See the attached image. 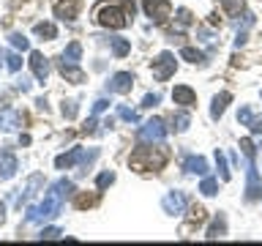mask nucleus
Segmentation results:
<instances>
[{
  "label": "nucleus",
  "mask_w": 262,
  "mask_h": 246,
  "mask_svg": "<svg viewBox=\"0 0 262 246\" xmlns=\"http://www.w3.org/2000/svg\"><path fill=\"white\" fill-rule=\"evenodd\" d=\"M200 192L205 197H213V194H219V180L216 178H205L202 183H200Z\"/></svg>",
  "instance_id": "nucleus-24"
},
{
  "label": "nucleus",
  "mask_w": 262,
  "mask_h": 246,
  "mask_svg": "<svg viewBox=\"0 0 262 246\" xmlns=\"http://www.w3.org/2000/svg\"><path fill=\"white\" fill-rule=\"evenodd\" d=\"M164 137H167V126H164L161 118L145 120L142 129H139V139H145V142H161Z\"/></svg>",
  "instance_id": "nucleus-5"
},
{
  "label": "nucleus",
  "mask_w": 262,
  "mask_h": 246,
  "mask_svg": "<svg viewBox=\"0 0 262 246\" xmlns=\"http://www.w3.org/2000/svg\"><path fill=\"white\" fill-rule=\"evenodd\" d=\"M79 57H82V44H79V41H71V44L63 49L60 63H66V66H79Z\"/></svg>",
  "instance_id": "nucleus-18"
},
{
  "label": "nucleus",
  "mask_w": 262,
  "mask_h": 246,
  "mask_svg": "<svg viewBox=\"0 0 262 246\" xmlns=\"http://www.w3.org/2000/svg\"><path fill=\"white\" fill-rule=\"evenodd\" d=\"M8 41H11L14 49H22V52H25V49H30V41L25 38L22 33H11V36H8Z\"/></svg>",
  "instance_id": "nucleus-28"
},
{
  "label": "nucleus",
  "mask_w": 262,
  "mask_h": 246,
  "mask_svg": "<svg viewBox=\"0 0 262 246\" xmlns=\"http://www.w3.org/2000/svg\"><path fill=\"white\" fill-rule=\"evenodd\" d=\"M33 33H36V36H41V38H47V41L57 38V28H55L52 22H38L36 28H33Z\"/></svg>",
  "instance_id": "nucleus-21"
},
{
  "label": "nucleus",
  "mask_w": 262,
  "mask_h": 246,
  "mask_svg": "<svg viewBox=\"0 0 262 246\" xmlns=\"http://www.w3.org/2000/svg\"><path fill=\"white\" fill-rule=\"evenodd\" d=\"M134 14V3L126 6H98L96 8V22L112 30H123L128 25V16Z\"/></svg>",
  "instance_id": "nucleus-3"
},
{
  "label": "nucleus",
  "mask_w": 262,
  "mask_h": 246,
  "mask_svg": "<svg viewBox=\"0 0 262 246\" xmlns=\"http://www.w3.org/2000/svg\"><path fill=\"white\" fill-rule=\"evenodd\" d=\"M128 49H131V44H128L126 38H112V52L118 55V57H126Z\"/></svg>",
  "instance_id": "nucleus-25"
},
{
  "label": "nucleus",
  "mask_w": 262,
  "mask_h": 246,
  "mask_svg": "<svg viewBox=\"0 0 262 246\" xmlns=\"http://www.w3.org/2000/svg\"><path fill=\"white\" fill-rule=\"evenodd\" d=\"M224 235H227V216H224V213H219V216L213 219V224L208 227L205 238H208V241H216V238H224Z\"/></svg>",
  "instance_id": "nucleus-19"
},
{
  "label": "nucleus",
  "mask_w": 262,
  "mask_h": 246,
  "mask_svg": "<svg viewBox=\"0 0 262 246\" xmlns=\"http://www.w3.org/2000/svg\"><path fill=\"white\" fill-rule=\"evenodd\" d=\"M142 8H145V14L150 16L156 25H164L169 19V14H172L169 0H142Z\"/></svg>",
  "instance_id": "nucleus-4"
},
{
  "label": "nucleus",
  "mask_w": 262,
  "mask_h": 246,
  "mask_svg": "<svg viewBox=\"0 0 262 246\" xmlns=\"http://www.w3.org/2000/svg\"><path fill=\"white\" fill-rule=\"evenodd\" d=\"M106 107H110V101H106V98H98V101L93 104V115H98V112H104Z\"/></svg>",
  "instance_id": "nucleus-41"
},
{
  "label": "nucleus",
  "mask_w": 262,
  "mask_h": 246,
  "mask_svg": "<svg viewBox=\"0 0 262 246\" xmlns=\"http://www.w3.org/2000/svg\"><path fill=\"white\" fill-rule=\"evenodd\" d=\"M180 57L188 60V63H205L202 52H200V49H194V47H183V49H180Z\"/></svg>",
  "instance_id": "nucleus-23"
},
{
  "label": "nucleus",
  "mask_w": 262,
  "mask_h": 246,
  "mask_svg": "<svg viewBox=\"0 0 262 246\" xmlns=\"http://www.w3.org/2000/svg\"><path fill=\"white\" fill-rule=\"evenodd\" d=\"M118 115H120L123 120H128V123H139V115L134 110H128V107H123V104L118 107Z\"/></svg>",
  "instance_id": "nucleus-32"
},
{
  "label": "nucleus",
  "mask_w": 262,
  "mask_h": 246,
  "mask_svg": "<svg viewBox=\"0 0 262 246\" xmlns=\"http://www.w3.org/2000/svg\"><path fill=\"white\" fill-rule=\"evenodd\" d=\"M93 129H96V115H93V118H90V120L85 123V126H82V131H85V134H90Z\"/></svg>",
  "instance_id": "nucleus-43"
},
{
  "label": "nucleus",
  "mask_w": 262,
  "mask_h": 246,
  "mask_svg": "<svg viewBox=\"0 0 262 246\" xmlns=\"http://www.w3.org/2000/svg\"><path fill=\"white\" fill-rule=\"evenodd\" d=\"M60 74H63L66 79H71V82H82V79H85V74H82L79 66H66V63H60Z\"/></svg>",
  "instance_id": "nucleus-22"
},
{
  "label": "nucleus",
  "mask_w": 262,
  "mask_h": 246,
  "mask_svg": "<svg viewBox=\"0 0 262 246\" xmlns=\"http://www.w3.org/2000/svg\"><path fill=\"white\" fill-rule=\"evenodd\" d=\"M0 208H3V205H0Z\"/></svg>",
  "instance_id": "nucleus-45"
},
{
  "label": "nucleus",
  "mask_w": 262,
  "mask_h": 246,
  "mask_svg": "<svg viewBox=\"0 0 262 246\" xmlns=\"http://www.w3.org/2000/svg\"><path fill=\"white\" fill-rule=\"evenodd\" d=\"M110 183H115V172H110V170L101 172V175L96 178V186H98V189H106Z\"/></svg>",
  "instance_id": "nucleus-33"
},
{
  "label": "nucleus",
  "mask_w": 262,
  "mask_h": 246,
  "mask_svg": "<svg viewBox=\"0 0 262 246\" xmlns=\"http://www.w3.org/2000/svg\"><path fill=\"white\" fill-rule=\"evenodd\" d=\"M172 123H175V131H186L191 126V118H188V112H178L172 115Z\"/></svg>",
  "instance_id": "nucleus-26"
},
{
  "label": "nucleus",
  "mask_w": 262,
  "mask_h": 246,
  "mask_svg": "<svg viewBox=\"0 0 262 246\" xmlns=\"http://www.w3.org/2000/svg\"><path fill=\"white\" fill-rule=\"evenodd\" d=\"M30 69H33V74H36L38 82H47V77H49V60L41 52H36V49L30 52Z\"/></svg>",
  "instance_id": "nucleus-11"
},
{
  "label": "nucleus",
  "mask_w": 262,
  "mask_h": 246,
  "mask_svg": "<svg viewBox=\"0 0 262 246\" xmlns=\"http://www.w3.org/2000/svg\"><path fill=\"white\" fill-rule=\"evenodd\" d=\"M224 11L229 14V16H235V14H241L243 11V0H224Z\"/></svg>",
  "instance_id": "nucleus-30"
},
{
  "label": "nucleus",
  "mask_w": 262,
  "mask_h": 246,
  "mask_svg": "<svg viewBox=\"0 0 262 246\" xmlns=\"http://www.w3.org/2000/svg\"><path fill=\"white\" fill-rule=\"evenodd\" d=\"M57 235H60V230H57V227H47V230H41L38 238H44V241H52V238H57Z\"/></svg>",
  "instance_id": "nucleus-36"
},
{
  "label": "nucleus",
  "mask_w": 262,
  "mask_h": 246,
  "mask_svg": "<svg viewBox=\"0 0 262 246\" xmlns=\"http://www.w3.org/2000/svg\"><path fill=\"white\" fill-rule=\"evenodd\" d=\"M159 101H161V96H159V93H147V96L142 98V107H156Z\"/></svg>",
  "instance_id": "nucleus-38"
},
{
  "label": "nucleus",
  "mask_w": 262,
  "mask_h": 246,
  "mask_svg": "<svg viewBox=\"0 0 262 246\" xmlns=\"http://www.w3.org/2000/svg\"><path fill=\"white\" fill-rule=\"evenodd\" d=\"M216 164H219L221 180H229V170H227V161H224V153H221V151H216Z\"/></svg>",
  "instance_id": "nucleus-34"
},
{
  "label": "nucleus",
  "mask_w": 262,
  "mask_h": 246,
  "mask_svg": "<svg viewBox=\"0 0 262 246\" xmlns=\"http://www.w3.org/2000/svg\"><path fill=\"white\" fill-rule=\"evenodd\" d=\"M16 126H22V115L16 112V110H8V107H3L0 110V129L3 131H11Z\"/></svg>",
  "instance_id": "nucleus-14"
},
{
  "label": "nucleus",
  "mask_w": 262,
  "mask_h": 246,
  "mask_svg": "<svg viewBox=\"0 0 262 246\" xmlns=\"http://www.w3.org/2000/svg\"><path fill=\"white\" fill-rule=\"evenodd\" d=\"M172 101L180 104V107H191V104H196V93L188 85H175V90H172Z\"/></svg>",
  "instance_id": "nucleus-13"
},
{
  "label": "nucleus",
  "mask_w": 262,
  "mask_h": 246,
  "mask_svg": "<svg viewBox=\"0 0 262 246\" xmlns=\"http://www.w3.org/2000/svg\"><path fill=\"white\" fill-rule=\"evenodd\" d=\"M175 55L172 52H161L159 57L153 60V77L159 79V82H164V79H169L172 74H175Z\"/></svg>",
  "instance_id": "nucleus-6"
},
{
  "label": "nucleus",
  "mask_w": 262,
  "mask_h": 246,
  "mask_svg": "<svg viewBox=\"0 0 262 246\" xmlns=\"http://www.w3.org/2000/svg\"><path fill=\"white\" fill-rule=\"evenodd\" d=\"M98 159V148H90V151L85 153V156H82V161H79V170L82 172H88V167H90V164H93Z\"/></svg>",
  "instance_id": "nucleus-29"
},
{
  "label": "nucleus",
  "mask_w": 262,
  "mask_h": 246,
  "mask_svg": "<svg viewBox=\"0 0 262 246\" xmlns=\"http://www.w3.org/2000/svg\"><path fill=\"white\" fill-rule=\"evenodd\" d=\"M82 156H85V151H82V148H74V151L57 156V159H55V167H57V170H69V167H74L77 161H82Z\"/></svg>",
  "instance_id": "nucleus-16"
},
{
  "label": "nucleus",
  "mask_w": 262,
  "mask_h": 246,
  "mask_svg": "<svg viewBox=\"0 0 262 246\" xmlns=\"http://www.w3.org/2000/svg\"><path fill=\"white\" fill-rule=\"evenodd\" d=\"M167 159H169V153L164 151V148H137L134 153H131V159H128V164H131V170H137V172H159L164 164H167Z\"/></svg>",
  "instance_id": "nucleus-2"
},
{
  "label": "nucleus",
  "mask_w": 262,
  "mask_h": 246,
  "mask_svg": "<svg viewBox=\"0 0 262 246\" xmlns=\"http://www.w3.org/2000/svg\"><path fill=\"white\" fill-rule=\"evenodd\" d=\"M41 183H44V178H41V175H30V178H28V183H25V189H19V197H16V202L22 205V200H30V197L36 194V189H38Z\"/></svg>",
  "instance_id": "nucleus-20"
},
{
  "label": "nucleus",
  "mask_w": 262,
  "mask_h": 246,
  "mask_svg": "<svg viewBox=\"0 0 262 246\" xmlns=\"http://www.w3.org/2000/svg\"><path fill=\"white\" fill-rule=\"evenodd\" d=\"M6 66H8V71H19V69H22L19 52H8V55H6Z\"/></svg>",
  "instance_id": "nucleus-31"
},
{
  "label": "nucleus",
  "mask_w": 262,
  "mask_h": 246,
  "mask_svg": "<svg viewBox=\"0 0 262 246\" xmlns=\"http://www.w3.org/2000/svg\"><path fill=\"white\" fill-rule=\"evenodd\" d=\"M249 129L254 131V134H262V118H251V123H249Z\"/></svg>",
  "instance_id": "nucleus-42"
},
{
  "label": "nucleus",
  "mask_w": 262,
  "mask_h": 246,
  "mask_svg": "<svg viewBox=\"0 0 262 246\" xmlns=\"http://www.w3.org/2000/svg\"><path fill=\"white\" fill-rule=\"evenodd\" d=\"M79 8H82V0H57L55 3V16L71 22V19H77Z\"/></svg>",
  "instance_id": "nucleus-10"
},
{
  "label": "nucleus",
  "mask_w": 262,
  "mask_h": 246,
  "mask_svg": "<svg viewBox=\"0 0 262 246\" xmlns=\"http://www.w3.org/2000/svg\"><path fill=\"white\" fill-rule=\"evenodd\" d=\"M161 208H164V213H169V216H178V213L186 211V197L180 192H169L161 200Z\"/></svg>",
  "instance_id": "nucleus-8"
},
{
  "label": "nucleus",
  "mask_w": 262,
  "mask_h": 246,
  "mask_svg": "<svg viewBox=\"0 0 262 246\" xmlns=\"http://www.w3.org/2000/svg\"><path fill=\"white\" fill-rule=\"evenodd\" d=\"M16 156L11 151H0V180H8V178H14V172H16Z\"/></svg>",
  "instance_id": "nucleus-12"
},
{
  "label": "nucleus",
  "mask_w": 262,
  "mask_h": 246,
  "mask_svg": "<svg viewBox=\"0 0 262 246\" xmlns=\"http://www.w3.org/2000/svg\"><path fill=\"white\" fill-rule=\"evenodd\" d=\"M3 57H6V55H3V49H0V63H3Z\"/></svg>",
  "instance_id": "nucleus-44"
},
{
  "label": "nucleus",
  "mask_w": 262,
  "mask_h": 246,
  "mask_svg": "<svg viewBox=\"0 0 262 246\" xmlns=\"http://www.w3.org/2000/svg\"><path fill=\"white\" fill-rule=\"evenodd\" d=\"M251 118H254V115H251V110H249V107H241V112H237V123H243V126H249V123H251Z\"/></svg>",
  "instance_id": "nucleus-35"
},
{
  "label": "nucleus",
  "mask_w": 262,
  "mask_h": 246,
  "mask_svg": "<svg viewBox=\"0 0 262 246\" xmlns=\"http://www.w3.org/2000/svg\"><path fill=\"white\" fill-rule=\"evenodd\" d=\"M262 197V183H259V172L254 167V159H249V167H246V200H259Z\"/></svg>",
  "instance_id": "nucleus-7"
},
{
  "label": "nucleus",
  "mask_w": 262,
  "mask_h": 246,
  "mask_svg": "<svg viewBox=\"0 0 262 246\" xmlns=\"http://www.w3.org/2000/svg\"><path fill=\"white\" fill-rule=\"evenodd\" d=\"M183 170L191 172V175H208V159H202V156H186Z\"/></svg>",
  "instance_id": "nucleus-15"
},
{
  "label": "nucleus",
  "mask_w": 262,
  "mask_h": 246,
  "mask_svg": "<svg viewBox=\"0 0 262 246\" xmlns=\"http://www.w3.org/2000/svg\"><path fill=\"white\" fill-rule=\"evenodd\" d=\"M74 192V183L69 178H60V180H55L52 186H49V192L44 197V202L41 205H30L28 211V216H25V221L28 224H38V221H49V219H55L57 213H60L63 208V200Z\"/></svg>",
  "instance_id": "nucleus-1"
},
{
  "label": "nucleus",
  "mask_w": 262,
  "mask_h": 246,
  "mask_svg": "<svg viewBox=\"0 0 262 246\" xmlns=\"http://www.w3.org/2000/svg\"><path fill=\"white\" fill-rule=\"evenodd\" d=\"M63 115L66 118H74L77 115V101H63Z\"/></svg>",
  "instance_id": "nucleus-37"
},
{
  "label": "nucleus",
  "mask_w": 262,
  "mask_h": 246,
  "mask_svg": "<svg viewBox=\"0 0 262 246\" xmlns=\"http://www.w3.org/2000/svg\"><path fill=\"white\" fill-rule=\"evenodd\" d=\"M241 148H243V153L249 156V159H254V142L251 139H241Z\"/></svg>",
  "instance_id": "nucleus-39"
},
{
  "label": "nucleus",
  "mask_w": 262,
  "mask_h": 246,
  "mask_svg": "<svg viewBox=\"0 0 262 246\" xmlns=\"http://www.w3.org/2000/svg\"><path fill=\"white\" fill-rule=\"evenodd\" d=\"M188 25H191V11H188V8H178V25H175V30L180 33L183 28H188Z\"/></svg>",
  "instance_id": "nucleus-27"
},
{
  "label": "nucleus",
  "mask_w": 262,
  "mask_h": 246,
  "mask_svg": "<svg viewBox=\"0 0 262 246\" xmlns=\"http://www.w3.org/2000/svg\"><path fill=\"white\" fill-rule=\"evenodd\" d=\"M232 101V93L229 90H224V93H219V96H213V107H210V118L213 120H219L221 115H224V110H227V104Z\"/></svg>",
  "instance_id": "nucleus-17"
},
{
  "label": "nucleus",
  "mask_w": 262,
  "mask_h": 246,
  "mask_svg": "<svg viewBox=\"0 0 262 246\" xmlns=\"http://www.w3.org/2000/svg\"><path fill=\"white\" fill-rule=\"evenodd\" d=\"M131 85H134V77H131L128 71H118V74H112V79L106 82L110 93H128Z\"/></svg>",
  "instance_id": "nucleus-9"
},
{
  "label": "nucleus",
  "mask_w": 262,
  "mask_h": 246,
  "mask_svg": "<svg viewBox=\"0 0 262 246\" xmlns=\"http://www.w3.org/2000/svg\"><path fill=\"white\" fill-rule=\"evenodd\" d=\"M30 85H33V82H30L28 77H22V79H16V90H22V93H28V90H30Z\"/></svg>",
  "instance_id": "nucleus-40"
}]
</instances>
